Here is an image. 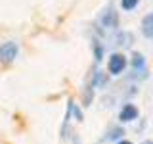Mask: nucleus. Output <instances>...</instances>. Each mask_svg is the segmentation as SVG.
<instances>
[{"instance_id": "1", "label": "nucleus", "mask_w": 153, "mask_h": 144, "mask_svg": "<svg viewBox=\"0 0 153 144\" xmlns=\"http://www.w3.org/2000/svg\"><path fill=\"white\" fill-rule=\"evenodd\" d=\"M126 65H128L126 56L121 54V52H113L107 62V71H109V75H121L126 69Z\"/></svg>"}, {"instance_id": "2", "label": "nucleus", "mask_w": 153, "mask_h": 144, "mask_svg": "<svg viewBox=\"0 0 153 144\" xmlns=\"http://www.w3.org/2000/svg\"><path fill=\"white\" fill-rule=\"evenodd\" d=\"M17 50L19 48H17L16 42H12V40L4 42V44L0 46V62H2V64H12L17 58Z\"/></svg>"}, {"instance_id": "3", "label": "nucleus", "mask_w": 153, "mask_h": 144, "mask_svg": "<svg viewBox=\"0 0 153 144\" xmlns=\"http://www.w3.org/2000/svg\"><path fill=\"white\" fill-rule=\"evenodd\" d=\"M100 21H102V25H103V27H107V29H115V27L119 25V14L115 12L111 6H109V8L102 14Z\"/></svg>"}, {"instance_id": "4", "label": "nucleus", "mask_w": 153, "mask_h": 144, "mask_svg": "<svg viewBox=\"0 0 153 144\" xmlns=\"http://www.w3.org/2000/svg\"><path fill=\"white\" fill-rule=\"evenodd\" d=\"M138 108L134 104H124L123 110L119 112V121L121 123H128V121H134V119H138Z\"/></svg>"}, {"instance_id": "5", "label": "nucleus", "mask_w": 153, "mask_h": 144, "mask_svg": "<svg viewBox=\"0 0 153 144\" xmlns=\"http://www.w3.org/2000/svg\"><path fill=\"white\" fill-rule=\"evenodd\" d=\"M142 35L153 40V14H147L142 19Z\"/></svg>"}, {"instance_id": "6", "label": "nucleus", "mask_w": 153, "mask_h": 144, "mask_svg": "<svg viewBox=\"0 0 153 144\" xmlns=\"http://www.w3.org/2000/svg\"><path fill=\"white\" fill-rule=\"evenodd\" d=\"M146 67H147L146 58H143L140 52H132V69H136L138 73H143V71H146Z\"/></svg>"}, {"instance_id": "7", "label": "nucleus", "mask_w": 153, "mask_h": 144, "mask_svg": "<svg viewBox=\"0 0 153 144\" xmlns=\"http://www.w3.org/2000/svg\"><path fill=\"white\" fill-rule=\"evenodd\" d=\"M138 4H140V0H121V6H123V10H126V12L134 10Z\"/></svg>"}, {"instance_id": "8", "label": "nucleus", "mask_w": 153, "mask_h": 144, "mask_svg": "<svg viewBox=\"0 0 153 144\" xmlns=\"http://www.w3.org/2000/svg\"><path fill=\"white\" fill-rule=\"evenodd\" d=\"M107 83V77L103 75V71H98L96 73V79H94V86H103Z\"/></svg>"}, {"instance_id": "9", "label": "nucleus", "mask_w": 153, "mask_h": 144, "mask_svg": "<svg viewBox=\"0 0 153 144\" xmlns=\"http://www.w3.org/2000/svg\"><path fill=\"white\" fill-rule=\"evenodd\" d=\"M123 134H124V131H123L121 127H119V129H113V131H111V134H109L107 138H111V140H115V138H121Z\"/></svg>"}, {"instance_id": "10", "label": "nucleus", "mask_w": 153, "mask_h": 144, "mask_svg": "<svg viewBox=\"0 0 153 144\" xmlns=\"http://www.w3.org/2000/svg\"><path fill=\"white\" fill-rule=\"evenodd\" d=\"M102 56H103V48L100 46V44H96V60H102Z\"/></svg>"}, {"instance_id": "11", "label": "nucleus", "mask_w": 153, "mask_h": 144, "mask_svg": "<svg viewBox=\"0 0 153 144\" xmlns=\"http://www.w3.org/2000/svg\"><path fill=\"white\" fill-rule=\"evenodd\" d=\"M117 144H132L130 140H121V142H117Z\"/></svg>"}, {"instance_id": "12", "label": "nucleus", "mask_w": 153, "mask_h": 144, "mask_svg": "<svg viewBox=\"0 0 153 144\" xmlns=\"http://www.w3.org/2000/svg\"><path fill=\"white\" fill-rule=\"evenodd\" d=\"M142 144H153V140H143Z\"/></svg>"}]
</instances>
